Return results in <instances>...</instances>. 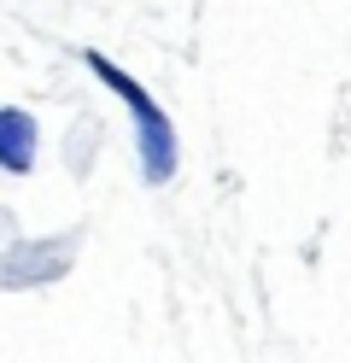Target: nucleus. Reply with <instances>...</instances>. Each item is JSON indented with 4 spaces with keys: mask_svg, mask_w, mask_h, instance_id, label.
<instances>
[{
    "mask_svg": "<svg viewBox=\"0 0 351 363\" xmlns=\"http://www.w3.org/2000/svg\"><path fill=\"white\" fill-rule=\"evenodd\" d=\"M0 170L6 176L35 170V118L23 106H0Z\"/></svg>",
    "mask_w": 351,
    "mask_h": 363,
    "instance_id": "3",
    "label": "nucleus"
},
{
    "mask_svg": "<svg viewBox=\"0 0 351 363\" xmlns=\"http://www.w3.org/2000/svg\"><path fill=\"white\" fill-rule=\"evenodd\" d=\"M70 258H77V240H70V235L12 246V252L0 258V287H41V281H59Z\"/></svg>",
    "mask_w": 351,
    "mask_h": 363,
    "instance_id": "2",
    "label": "nucleus"
},
{
    "mask_svg": "<svg viewBox=\"0 0 351 363\" xmlns=\"http://www.w3.org/2000/svg\"><path fill=\"white\" fill-rule=\"evenodd\" d=\"M82 65H88V71H94V77H100L117 100L129 106L135 152H140V176H147L152 188H164V182L176 176V123H170V111H164V106L147 94V88H140V82L123 71V65H111L106 53H94V48H88V53H82Z\"/></svg>",
    "mask_w": 351,
    "mask_h": 363,
    "instance_id": "1",
    "label": "nucleus"
}]
</instances>
